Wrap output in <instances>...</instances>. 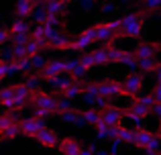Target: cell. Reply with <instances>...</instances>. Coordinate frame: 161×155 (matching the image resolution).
Here are the masks:
<instances>
[{"label": "cell", "mask_w": 161, "mask_h": 155, "mask_svg": "<svg viewBox=\"0 0 161 155\" xmlns=\"http://www.w3.org/2000/svg\"><path fill=\"white\" fill-rule=\"evenodd\" d=\"M29 104L37 108L35 116H39V119H45V116H51L57 112V96L47 94L45 90H33Z\"/></svg>", "instance_id": "cell-1"}, {"label": "cell", "mask_w": 161, "mask_h": 155, "mask_svg": "<svg viewBox=\"0 0 161 155\" xmlns=\"http://www.w3.org/2000/svg\"><path fill=\"white\" fill-rule=\"evenodd\" d=\"M118 23H120V27H118L120 37L137 39L143 33V27H145V12H129L122 19H118Z\"/></svg>", "instance_id": "cell-2"}, {"label": "cell", "mask_w": 161, "mask_h": 155, "mask_svg": "<svg viewBox=\"0 0 161 155\" xmlns=\"http://www.w3.org/2000/svg\"><path fill=\"white\" fill-rule=\"evenodd\" d=\"M133 145H137L139 149H145L147 153H159L161 149V139L155 133L147 131L143 127H137L133 133Z\"/></svg>", "instance_id": "cell-3"}, {"label": "cell", "mask_w": 161, "mask_h": 155, "mask_svg": "<svg viewBox=\"0 0 161 155\" xmlns=\"http://www.w3.org/2000/svg\"><path fill=\"white\" fill-rule=\"evenodd\" d=\"M118 27H120V23L118 20H106V23H98L96 25V39L100 41V43H112L114 39H118L120 37V33H118Z\"/></svg>", "instance_id": "cell-4"}, {"label": "cell", "mask_w": 161, "mask_h": 155, "mask_svg": "<svg viewBox=\"0 0 161 155\" xmlns=\"http://www.w3.org/2000/svg\"><path fill=\"white\" fill-rule=\"evenodd\" d=\"M125 116H126L125 108L112 106V104H106V106L100 108V123L110 125V127H118V125H122Z\"/></svg>", "instance_id": "cell-5"}, {"label": "cell", "mask_w": 161, "mask_h": 155, "mask_svg": "<svg viewBox=\"0 0 161 155\" xmlns=\"http://www.w3.org/2000/svg\"><path fill=\"white\" fill-rule=\"evenodd\" d=\"M96 41H98L96 39V25H92V27L84 29L75 39H71V49H74V51H86V49H90Z\"/></svg>", "instance_id": "cell-6"}, {"label": "cell", "mask_w": 161, "mask_h": 155, "mask_svg": "<svg viewBox=\"0 0 161 155\" xmlns=\"http://www.w3.org/2000/svg\"><path fill=\"white\" fill-rule=\"evenodd\" d=\"M143 84H145L143 76H139V74H130V76H126V78L120 82V86H122V92H125V96L137 98V96L141 94Z\"/></svg>", "instance_id": "cell-7"}, {"label": "cell", "mask_w": 161, "mask_h": 155, "mask_svg": "<svg viewBox=\"0 0 161 155\" xmlns=\"http://www.w3.org/2000/svg\"><path fill=\"white\" fill-rule=\"evenodd\" d=\"M63 72H65V61H63V59H51V61H47V64L37 72V78L47 82V80L59 76V74H63Z\"/></svg>", "instance_id": "cell-8"}, {"label": "cell", "mask_w": 161, "mask_h": 155, "mask_svg": "<svg viewBox=\"0 0 161 155\" xmlns=\"http://www.w3.org/2000/svg\"><path fill=\"white\" fill-rule=\"evenodd\" d=\"M19 127H20V133H23L25 137H33V139H35L37 133H39L41 129H45V120L39 119V116H29V119L19 120Z\"/></svg>", "instance_id": "cell-9"}, {"label": "cell", "mask_w": 161, "mask_h": 155, "mask_svg": "<svg viewBox=\"0 0 161 155\" xmlns=\"http://www.w3.org/2000/svg\"><path fill=\"white\" fill-rule=\"evenodd\" d=\"M98 86V94L104 96V98H118V96H125V92H122V86L120 82H114V80H104V82L96 84Z\"/></svg>", "instance_id": "cell-10"}, {"label": "cell", "mask_w": 161, "mask_h": 155, "mask_svg": "<svg viewBox=\"0 0 161 155\" xmlns=\"http://www.w3.org/2000/svg\"><path fill=\"white\" fill-rule=\"evenodd\" d=\"M35 139H37V143H39L41 147H47V149H55L57 143H59V137L55 135L51 129H47V127L41 129V131L35 135Z\"/></svg>", "instance_id": "cell-11"}, {"label": "cell", "mask_w": 161, "mask_h": 155, "mask_svg": "<svg viewBox=\"0 0 161 155\" xmlns=\"http://www.w3.org/2000/svg\"><path fill=\"white\" fill-rule=\"evenodd\" d=\"M57 149L61 151V155H80L82 145H80V141L71 139V137H63V139H59Z\"/></svg>", "instance_id": "cell-12"}, {"label": "cell", "mask_w": 161, "mask_h": 155, "mask_svg": "<svg viewBox=\"0 0 161 155\" xmlns=\"http://www.w3.org/2000/svg\"><path fill=\"white\" fill-rule=\"evenodd\" d=\"M161 43H139L137 49L133 51V55L137 57V59H143V57H155L159 51Z\"/></svg>", "instance_id": "cell-13"}, {"label": "cell", "mask_w": 161, "mask_h": 155, "mask_svg": "<svg viewBox=\"0 0 161 155\" xmlns=\"http://www.w3.org/2000/svg\"><path fill=\"white\" fill-rule=\"evenodd\" d=\"M82 92H84V82L74 78L61 92H57V94L63 96V98H75V96H82Z\"/></svg>", "instance_id": "cell-14"}, {"label": "cell", "mask_w": 161, "mask_h": 155, "mask_svg": "<svg viewBox=\"0 0 161 155\" xmlns=\"http://www.w3.org/2000/svg\"><path fill=\"white\" fill-rule=\"evenodd\" d=\"M65 72L71 74L75 80H82V78L88 74V68L80 64V59H67V61H65Z\"/></svg>", "instance_id": "cell-15"}, {"label": "cell", "mask_w": 161, "mask_h": 155, "mask_svg": "<svg viewBox=\"0 0 161 155\" xmlns=\"http://www.w3.org/2000/svg\"><path fill=\"white\" fill-rule=\"evenodd\" d=\"M45 8V12L47 14H63V10L67 8V0H45V2H41Z\"/></svg>", "instance_id": "cell-16"}, {"label": "cell", "mask_w": 161, "mask_h": 155, "mask_svg": "<svg viewBox=\"0 0 161 155\" xmlns=\"http://www.w3.org/2000/svg\"><path fill=\"white\" fill-rule=\"evenodd\" d=\"M49 49H71V39L67 35H63L61 31H57L53 35V39L47 43Z\"/></svg>", "instance_id": "cell-17"}, {"label": "cell", "mask_w": 161, "mask_h": 155, "mask_svg": "<svg viewBox=\"0 0 161 155\" xmlns=\"http://www.w3.org/2000/svg\"><path fill=\"white\" fill-rule=\"evenodd\" d=\"M74 80V76L71 74H67V72H63V74H59V76H55V78H51V80H47V84L53 88L55 92H61L63 88L67 86V84Z\"/></svg>", "instance_id": "cell-18"}, {"label": "cell", "mask_w": 161, "mask_h": 155, "mask_svg": "<svg viewBox=\"0 0 161 155\" xmlns=\"http://www.w3.org/2000/svg\"><path fill=\"white\" fill-rule=\"evenodd\" d=\"M35 6H37L35 0H16V16H20V19L31 16V12L35 10Z\"/></svg>", "instance_id": "cell-19"}, {"label": "cell", "mask_w": 161, "mask_h": 155, "mask_svg": "<svg viewBox=\"0 0 161 155\" xmlns=\"http://www.w3.org/2000/svg\"><path fill=\"white\" fill-rule=\"evenodd\" d=\"M82 119L86 125H92V127H96V125L100 123V108L96 106H88L86 110H82Z\"/></svg>", "instance_id": "cell-20"}, {"label": "cell", "mask_w": 161, "mask_h": 155, "mask_svg": "<svg viewBox=\"0 0 161 155\" xmlns=\"http://www.w3.org/2000/svg\"><path fill=\"white\" fill-rule=\"evenodd\" d=\"M59 116H61L65 123H84V119H82V112L80 110H75V108H67V110H61V112H57Z\"/></svg>", "instance_id": "cell-21"}, {"label": "cell", "mask_w": 161, "mask_h": 155, "mask_svg": "<svg viewBox=\"0 0 161 155\" xmlns=\"http://www.w3.org/2000/svg\"><path fill=\"white\" fill-rule=\"evenodd\" d=\"M133 133H135V131H130L129 127H122V125H118L116 131H114V139L122 141V143H133Z\"/></svg>", "instance_id": "cell-22"}, {"label": "cell", "mask_w": 161, "mask_h": 155, "mask_svg": "<svg viewBox=\"0 0 161 155\" xmlns=\"http://www.w3.org/2000/svg\"><path fill=\"white\" fill-rule=\"evenodd\" d=\"M159 65V61L155 59V57H143V59H137V68L143 69L145 74L149 72H155V68Z\"/></svg>", "instance_id": "cell-23"}, {"label": "cell", "mask_w": 161, "mask_h": 155, "mask_svg": "<svg viewBox=\"0 0 161 155\" xmlns=\"http://www.w3.org/2000/svg\"><path fill=\"white\" fill-rule=\"evenodd\" d=\"M92 55H94L96 65H106V64H110V61H108V43L102 45L100 49H96V51H92Z\"/></svg>", "instance_id": "cell-24"}, {"label": "cell", "mask_w": 161, "mask_h": 155, "mask_svg": "<svg viewBox=\"0 0 161 155\" xmlns=\"http://www.w3.org/2000/svg\"><path fill=\"white\" fill-rule=\"evenodd\" d=\"M23 133H20V127H19V120L16 123H12L10 127H6L4 131H0V137L2 139H16V137H20Z\"/></svg>", "instance_id": "cell-25"}, {"label": "cell", "mask_w": 161, "mask_h": 155, "mask_svg": "<svg viewBox=\"0 0 161 155\" xmlns=\"http://www.w3.org/2000/svg\"><path fill=\"white\" fill-rule=\"evenodd\" d=\"M10 33H31V29H29V23L25 19H20V16H16L14 20H12V27L8 29Z\"/></svg>", "instance_id": "cell-26"}, {"label": "cell", "mask_w": 161, "mask_h": 155, "mask_svg": "<svg viewBox=\"0 0 161 155\" xmlns=\"http://www.w3.org/2000/svg\"><path fill=\"white\" fill-rule=\"evenodd\" d=\"M41 49H43V45H41L39 41H35L33 37H29V39L25 41V55H35Z\"/></svg>", "instance_id": "cell-27"}, {"label": "cell", "mask_w": 161, "mask_h": 155, "mask_svg": "<svg viewBox=\"0 0 161 155\" xmlns=\"http://www.w3.org/2000/svg\"><path fill=\"white\" fill-rule=\"evenodd\" d=\"M141 8L145 10V14L161 10V0H141Z\"/></svg>", "instance_id": "cell-28"}, {"label": "cell", "mask_w": 161, "mask_h": 155, "mask_svg": "<svg viewBox=\"0 0 161 155\" xmlns=\"http://www.w3.org/2000/svg\"><path fill=\"white\" fill-rule=\"evenodd\" d=\"M118 64H125V65H129L130 69H137V57H135L133 53H129V51H122Z\"/></svg>", "instance_id": "cell-29"}, {"label": "cell", "mask_w": 161, "mask_h": 155, "mask_svg": "<svg viewBox=\"0 0 161 155\" xmlns=\"http://www.w3.org/2000/svg\"><path fill=\"white\" fill-rule=\"evenodd\" d=\"M29 59H31V69H33V72H35V69L39 72V69L43 68L45 64H47V59L41 55V51H39V53H35V55H29Z\"/></svg>", "instance_id": "cell-30"}, {"label": "cell", "mask_w": 161, "mask_h": 155, "mask_svg": "<svg viewBox=\"0 0 161 155\" xmlns=\"http://www.w3.org/2000/svg\"><path fill=\"white\" fill-rule=\"evenodd\" d=\"M31 19L35 20L37 25H41V23H43V20H45V19H47V12H45L43 4H41V6H35V10L31 12Z\"/></svg>", "instance_id": "cell-31"}, {"label": "cell", "mask_w": 161, "mask_h": 155, "mask_svg": "<svg viewBox=\"0 0 161 155\" xmlns=\"http://www.w3.org/2000/svg\"><path fill=\"white\" fill-rule=\"evenodd\" d=\"M12 123H16L14 114L12 112H6V114H0V131H4L6 127H10Z\"/></svg>", "instance_id": "cell-32"}, {"label": "cell", "mask_w": 161, "mask_h": 155, "mask_svg": "<svg viewBox=\"0 0 161 155\" xmlns=\"http://www.w3.org/2000/svg\"><path fill=\"white\" fill-rule=\"evenodd\" d=\"M80 64H82V65H86L88 69L96 68V61H94V55H92V51H88L86 55H82V57H80Z\"/></svg>", "instance_id": "cell-33"}, {"label": "cell", "mask_w": 161, "mask_h": 155, "mask_svg": "<svg viewBox=\"0 0 161 155\" xmlns=\"http://www.w3.org/2000/svg\"><path fill=\"white\" fill-rule=\"evenodd\" d=\"M112 141V145H110V149H108V153L110 155H120V149H122V141H118V139H110Z\"/></svg>", "instance_id": "cell-34"}, {"label": "cell", "mask_w": 161, "mask_h": 155, "mask_svg": "<svg viewBox=\"0 0 161 155\" xmlns=\"http://www.w3.org/2000/svg\"><path fill=\"white\" fill-rule=\"evenodd\" d=\"M100 10H102L104 14H110V12H114V10H116V6H114V2H112V0H104V2H102V6H100Z\"/></svg>", "instance_id": "cell-35"}, {"label": "cell", "mask_w": 161, "mask_h": 155, "mask_svg": "<svg viewBox=\"0 0 161 155\" xmlns=\"http://www.w3.org/2000/svg\"><path fill=\"white\" fill-rule=\"evenodd\" d=\"M137 100H141V102L143 104H145V106H153V102H155V100H153V96H151V94H139L137 96Z\"/></svg>", "instance_id": "cell-36"}, {"label": "cell", "mask_w": 161, "mask_h": 155, "mask_svg": "<svg viewBox=\"0 0 161 155\" xmlns=\"http://www.w3.org/2000/svg\"><path fill=\"white\" fill-rule=\"evenodd\" d=\"M149 114H153L157 120H161V102H153V106L149 108Z\"/></svg>", "instance_id": "cell-37"}, {"label": "cell", "mask_w": 161, "mask_h": 155, "mask_svg": "<svg viewBox=\"0 0 161 155\" xmlns=\"http://www.w3.org/2000/svg\"><path fill=\"white\" fill-rule=\"evenodd\" d=\"M8 78V61H2L0 59V82L2 80H6Z\"/></svg>", "instance_id": "cell-38"}, {"label": "cell", "mask_w": 161, "mask_h": 155, "mask_svg": "<svg viewBox=\"0 0 161 155\" xmlns=\"http://www.w3.org/2000/svg\"><path fill=\"white\" fill-rule=\"evenodd\" d=\"M8 37H10V31H8V29H2V27H0V45L8 43Z\"/></svg>", "instance_id": "cell-39"}, {"label": "cell", "mask_w": 161, "mask_h": 155, "mask_svg": "<svg viewBox=\"0 0 161 155\" xmlns=\"http://www.w3.org/2000/svg\"><path fill=\"white\" fill-rule=\"evenodd\" d=\"M151 96H153V100H155V102H161V84H157V86L153 88Z\"/></svg>", "instance_id": "cell-40"}, {"label": "cell", "mask_w": 161, "mask_h": 155, "mask_svg": "<svg viewBox=\"0 0 161 155\" xmlns=\"http://www.w3.org/2000/svg\"><path fill=\"white\" fill-rule=\"evenodd\" d=\"M80 4H82V8H84V10H90V8L96 4V0H82Z\"/></svg>", "instance_id": "cell-41"}, {"label": "cell", "mask_w": 161, "mask_h": 155, "mask_svg": "<svg viewBox=\"0 0 161 155\" xmlns=\"http://www.w3.org/2000/svg\"><path fill=\"white\" fill-rule=\"evenodd\" d=\"M153 74L157 76V84H161V64L157 65V68H155V72H153Z\"/></svg>", "instance_id": "cell-42"}, {"label": "cell", "mask_w": 161, "mask_h": 155, "mask_svg": "<svg viewBox=\"0 0 161 155\" xmlns=\"http://www.w3.org/2000/svg\"><path fill=\"white\" fill-rule=\"evenodd\" d=\"M80 155H94V153H92L90 149H84V147H82V151H80Z\"/></svg>", "instance_id": "cell-43"}, {"label": "cell", "mask_w": 161, "mask_h": 155, "mask_svg": "<svg viewBox=\"0 0 161 155\" xmlns=\"http://www.w3.org/2000/svg\"><path fill=\"white\" fill-rule=\"evenodd\" d=\"M94 155H110V153H108V151H100V149H96Z\"/></svg>", "instance_id": "cell-44"}, {"label": "cell", "mask_w": 161, "mask_h": 155, "mask_svg": "<svg viewBox=\"0 0 161 155\" xmlns=\"http://www.w3.org/2000/svg\"><path fill=\"white\" fill-rule=\"evenodd\" d=\"M155 135H157L159 139H161V120H159V129H157V133H155Z\"/></svg>", "instance_id": "cell-45"}, {"label": "cell", "mask_w": 161, "mask_h": 155, "mask_svg": "<svg viewBox=\"0 0 161 155\" xmlns=\"http://www.w3.org/2000/svg\"><path fill=\"white\" fill-rule=\"evenodd\" d=\"M35 2H39V4H41V2H45V0H35Z\"/></svg>", "instance_id": "cell-46"}, {"label": "cell", "mask_w": 161, "mask_h": 155, "mask_svg": "<svg viewBox=\"0 0 161 155\" xmlns=\"http://www.w3.org/2000/svg\"><path fill=\"white\" fill-rule=\"evenodd\" d=\"M122 2H129V0H122Z\"/></svg>", "instance_id": "cell-47"}, {"label": "cell", "mask_w": 161, "mask_h": 155, "mask_svg": "<svg viewBox=\"0 0 161 155\" xmlns=\"http://www.w3.org/2000/svg\"><path fill=\"white\" fill-rule=\"evenodd\" d=\"M159 155H161V153H159Z\"/></svg>", "instance_id": "cell-48"}]
</instances>
